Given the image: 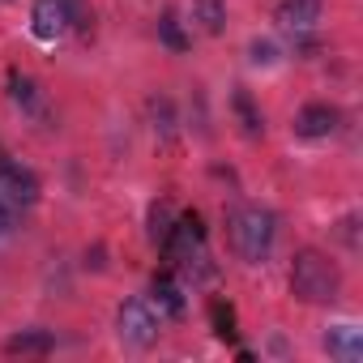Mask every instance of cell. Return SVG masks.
<instances>
[{
    "mask_svg": "<svg viewBox=\"0 0 363 363\" xmlns=\"http://www.w3.org/2000/svg\"><path fill=\"white\" fill-rule=\"evenodd\" d=\"M342 291V269L320 248H299L291 261V295L303 303H333Z\"/></svg>",
    "mask_w": 363,
    "mask_h": 363,
    "instance_id": "6da1fadb",
    "label": "cell"
},
{
    "mask_svg": "<svg viewBox=\"0 0 363 363\" xmlns=\"http://www.w3.org/2000/svg\"><path fill=\"white\" fill-rule=\"evenodd\" d=\"M274 240H278V218L261 206H244L231 214V248L240 261L248 265H261L269 252H274Z\"/></svg>",
    "mask_w": 363,
    "mask_h": 363,
    "instance_id": "7a4b0ae2",
    "label": "cell"
},
{
    "mask_svg": "<svg viewBox=\"0 0 363 363\" xmlns=\"http://www.w3.org/2000/svg\"><path fill=\"white\" fill-rule=\"evenodd\" d=\"M158 329H162V316H158V308H154L150 299H124V303H120V312H116V333H120L124 346L145 350V346L158 342Z\"/></svg>",
    "mask_w": 363,
    "mask_h": 363,
    "instance_id": "3957f363",
    "label": "cell"
},
{
    "mask_svg": "<svg viewBox=\"0 0 363 363\" xmlns=\"http://www.w3.org/2000/svg\"><path fill=\"white\" fill-rule=\"evenodd\" d=\"M162 252L167 261H201L206 257V231H201V218L197 214H184V218H175V227L167 231L162 240Z\"/></svg>",
    "mask_w": 363,
    "mask_h": 363,
    "instance_id": "277c9868",
    "label": "cell"
},
{
    "mask_svg": "<svg viewBox=\"0 0 363 363\" xmlns=\"http://www.w3.org/2000/svg\"><path fill=\"white\" fill-rule=\"evenodd\" d=\"M73 30V13H69V0H35L30 9V35L39 43H56Z\"/></svg>",
    "mask_w": 363,
    "mask_h": 363,
    "instance_id": "5b68a950",
    "label": "cell"
},
{
    "mask_svg": "<svg viewBox=\"0 0 363 363\" xmlns=\"http://www.w3.org/2000/svg\"><path fill=\"white\" fill-rule=\"evenodd\" d=\"M274 22L286 35H308L320 22V0H282V5L274 9Z\"/></svg>",
    "mask_w": 363,
    "mask_h": 363,
    "instance_id": "8992f818",
    "label": "cell"
},
{
    "mask_svg": "<svg viewBox=\"0 0 363 363\" xmlns=\"http://www.w3.org/2000/svg\"><path fill=\"white\" fill-rule=\"evenodd\" d=\"M0 197H9L13 206H35L39 201V179L18 162H0Z\"/></svg>",
    "mask_w": 363,
    "mask_h": 363,
    "instance_id": "52a82bcc",
    "label": "cell"
},
{
    "mask_svg": "<svg viewBox=\"0 0 363 363\" xmlns=\"http://www.w3.org/2000/svg\"><path fill=\"white\" fill-rule=\"evenodd\" d=\"M337 107H329V103H308L299 116H295V133L303 137V141H320V137H333L337 133Z\"/></svg>",
    "mask_w": 363,
    "mask_h": 363,
    "instance_id": "ba28073f",
    "label": "cell"
},
{
    "mask_svg": "<svg viewBox=\"0 0 363 363\" xmlns=\"http://www.w3.org/2000/svg\"><path fill=\"white\" fill-rule=\"evenodd\" d=\"M9 99H13L26 116L48 120V99H43V90H39L35 77H26V73H9Z\"/></svg>",
    "mask_w": 363,
    "mask_h": 363,
    "instance_id": "9c48e42d",
    "label": "cell"
},
{
    "mask_svg": "<svg viewBox=\"0 0 363 363\" xmlns=\"http://www.w3.org/2000/svg\"><path fill=\"white\" fill-rule=\"evenodd\" d=\"M325 350H329L333 359H342V363H359V359H363V333H359L354 325H333V329L325 333Z\"/></svg>",
    "mask_w": 363,
    "mask_h": 363,
    "instance_id": "30bf717a",
    "label": "cell"
},
{
    "mask_svg": "<svg viewBox=\"0 0 363 363\" xmlns=\"http://www.w3.org/2000/svg\"><path fill=\"white\" fill-rule=\"evenodd\" d=\"M193 22L206 35H223L227 30V5L223 0H193Z\"/></svg>",
    "mask_w": 363,
    "mask_h": 363,
    "instance_id": "8fae6325",
    "label": "cell"
},
{
    "mask_svg": "<svg viewBox=\"0 0 363 363\" xmlns=\"http://www.w3.org/2000/svg\"><path fill=\"white\" fill-rule=\"evenodd\" d=\"M154 303H158V316H179L184 312V295H179V282L175 278H154Z\"/></svg>",
    "mask_w": 363,
    "mask_h": 363,
    "instance_id": "7c38bea8",
    "label": "cell"
},
{
    "mask_svg": "<svg viewBox=\"0 0 363 363\" xmlns=\"http://www.w3.org/2000/svg\"><path fill=\"white\" fill-rule=\"evenodd\" d=\"M56 342H52V333H43V329H26V333H13L9 337V350L13 354H43V350H52Z\"/></svg>",
    "mask_w": 363,
    "mask_h": 363,
    "instance_id": "4fadbf2b",
    "label": "cell"
},
{
    "mask_svg": "<svg viewBox=\"0 0 363 363\" xmlns=\"http://www.w3.org/2000/svg\"><path fill=\"white\" fill-rule=\"evenodd\" d=\"M235 111H240V120H244V133H248V137H261L265 124H261V116H257V107H252V99H248L244 90L235 94Z\"/></svg>",
    "mask_w": 363,
    "mask_h": 363,
    "instance_id": "5bb4252c",
    "label": "cell"
},
{
    "mask_svg": "<svg viewBox=\"0 0 363 363\" xmlns=\"http://www.w3.org/2000/svg\"><path fill=\"white\" fill-rule=\"evenodd\" d=\"M167 231H171V206H154V214H150V240L162 244Z\"/></svg>",
    "mask_w": 363,
    "mask_h": 363,
    "instance_id": "9a60e30c",
    "label": "cell"
},
{
    "mask_svg": "<svg viewBox=\"0 0 363 363\" xmlns=\"http://www.w3.org/2000/svg\"><path fill=\"white\" fill-rule=\"evenodd\" d=\"M18 210H22V206H13L9 197H0V235H13V227H18Z\"/></svg>",
    "mask_w": 363,
    "mask_h": 363,
    "instance_id": "2e32d148",
    "label": "cell"
},
{
    "mask_svg": "<svg viewBox=\"0 0 363 363\" xmlns=\"http://www.w3.org/2000/svg\"><path fill=\"white\" fill-rule=\"evenodd\" d=\"M158 30H162V39H167V43H171L175 52H184V35H179V26H175V18H171V13H167V18L158 22Z\"/></svg>",
    "mask_w": 363,
    "mask_h": 363,
    "instance_id": "e0dca14e",
    "label": "cell"
},
{
    "mask_svg": "<svg viewBox=\"0 0 363 363\" xmlns=\"http://www.w3.org/2000/svg\"><path fill=\"white\" fill-rule=\"evenodd\" d=\"M248 56H252V65H274V60H278L274 43H252V48H248Z\"/></svg>",
    "mask_w": 363,
    "mask_h": 363,
    "instance_id": "ac0fdd59",
    "label": "cell"
},
{
    "mask_svg": "<svg viewBox=\"0 0 363 363\" xmlns=\"http://www.w3.org/2000/svg\"><path fill=\"white\" fill-rule=\"evenodd\" d=\"M214 325H218V337H231V308L214 303Z\"/></svg>",
    "mask_w": 363,
    "mask_h": 363,
    "instance_id": "d6986e66",
    "label": "cell"
}]
</instances>
